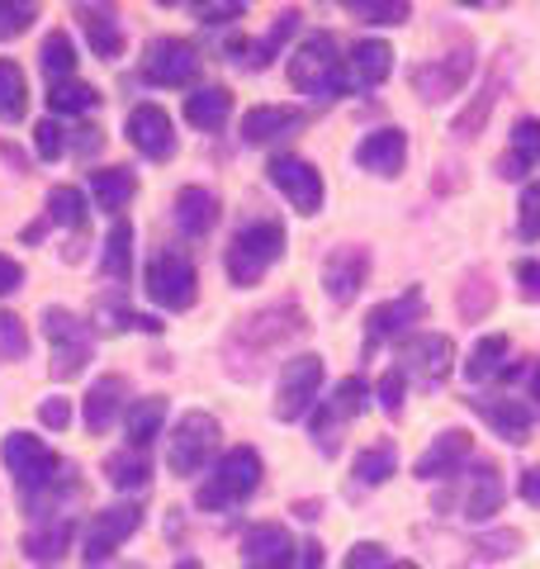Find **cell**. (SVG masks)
<instances>
[{"label": "cell", "instance_id": "cell-1", "mask_svg": "<svg viewBox=\"0 0 540 569\" xmlns=\"http://www.w3.org/2000/svg\"><path fill=\"white\" fill-rule=\"evenodd\" d=\"M303 332H309V313H303L299 299H276V305L232 323V332L223 337V370L232 380H257Z\"/></svg>", "mask_w": 540, "mask_h": 569}, {"label": "cell", "instance_id": "cell-2", "mask_svg": "<svg viewBox=\"0 0 540 569\" xmlns=\"http://www.w3.org/2000/svg\"><path fill=\"white\" fill-rule=\"evenodd\" d=\"M290 86L313 100H337L347 91L351 71H347V58L337 52L332 33H309V39L290 52Z\"/></svg>", "mask_w": 540, "mask_h": 569}, {"label": "cell", "instance_id": "cell-3", "mask_svg": "<svg viewBox=\"0 0 540 569\" xmlns=\"http://www.w3.org/2000/svg\"><path fill=\"white\" fill-rule=\"evenodd\" d=\"M502 498H508V489H502V470L493 466V460H470L456 479L441 485L437 512H460V518H470V522H489L502 508Z\"/></svg>", "mask_w": 540, "mask_h": 569}, {"label": "cell", "instance_id": "cell-4", "mask_svg": "<svg viewBox=\"0 0 540 569\" xmlns=\"http://www.w3.org/2000/svg\"><path fill=\"white\" fill-rule=\"evenodd\" d=\"M284 252V228L276 219H251L232 233L228 252H223V266H228V280L232 284H257L270 266L280 261Z\"/></svg>", "mask_w": 540, "mask_h": 569}, {"label": "cell", "instance_id": "cell-5", "mask_svg": "<svg viewBox=\"0 0 540 569\" xmlns=\"http://www.w3.org/2000/svg\"><path fill=\"white\" fill-rule=\"evenodd\" d=\"M257 489H261V456L251 447H232V451H223L209 485H200L194 503H200L204 512H223L232 503H242V498H251Z\"/></svg>", "mask_w": 540, "mask_h": 569}, {"label": "cell", "instance_id": "cell-6", "mask_svg": "<svg viewBox=\"0 0 540 569\" xmlns=\"http://www.w3.org/2000/svg\"><path fill=\"white\" fill-rule=\"evenodd\" d=\"M43 332L52 342V376L58 380H77L86 361H90V347H96V332H90V323H81L71 309H43Z\"/></svg>", "mask_w": 540, "mask_h": 569}, {"label": "cell", "instance_id": "cell-7", "mask_svg": "<svg viewBox=\"0 0 540 569\" xmlns=\"http://www.w3.org/2000/svg\"><path fill=\"white\" fill-rule=\"evenodd\" d=\"M142 284H148L152 305L171 309V313L190 309V305H194V295H200V276H194L190 257H186V252H176V247H161V252H152Z\"/></svg>", "mask_w": 540, "mask_h": 569}, {"label": "cell", "instance_id": "cell-8", "mask_svg": "<svg viewBox=\"0 0 540 569\" xmlns=\"http://www.w3.org/2000/svg\"><path fill=\"white\" fill-rule=\"evenodd\" d=\"M360 408H366V380H356V376L337 380V389L322 399V408H318L313 422H309L313 447L322 456H337L341 451V432H347V427L360 418Z\"/></svg>", "mask_w": 540, "mask_h": 569}, {"label": "cell", "instance_id": "cell-9", "mask_svg": "<svg viewBox=\"0 0 540 569\" xmlns=\"http://www.w3.org/2000/svg\"><path fill=\"white\" fill-rule=\"evenodd\" d=\"M219 418L213 413H186L176 422V437H171V456H167V466H171V475H180V479H190V475H200L209 460H213V451H219Z\"/></svg>", "mask_w": 540, "mask_h": 569}, {"label": "cell", "instance_id": "cell-10", "mask_svg": "<svg viewBox=\"0 0 540 569\" xmlns=\"http://www.w3.org/2000/svg\"><path fill=\"white\" fill-rule=\"evenodd\" d=\"M399 370H403V380H412L418 389H441L446 376L456 370V342L441 337V332L408 337V342L399 347Z\"/></svg>", "mask_w": 540, "mask_h": 569}, {"label": "cell", "instance_id": "cell-11", "mask_svg": "<svg viewBox=\"0 0 540 569\" xmlns=\"http://www.w3.org/2000/svg\"><path fill=\"white\" fill-rule=\"evenodd\" d=\"M318 389H322V356H313V351L290 356L280 370V389H276V418L280 422L303 418L309 403L318 399Z\"/></svg>", "mask_w": 540, "mask_h": 569}, {"label": "cell", "instance_id": "cell-12", "mask_svg": "<svg viewBox=\"0 0 540 569\" xmlns=\"http://www.w3.org/2000/svg\"><path fill=\"white\" fill-rule=\"evenodd\" d=\"M194 77H200V48L176 39V33L152 39L148 52H142V81H152V86H190Z\"/></svg>", "mask_w": 540, "mask_h": 569}, {"label": "cell", "instance_id": "cell-13", "mask_svg": "<svg viewBox=\"0 0 540 569\" xmlns=\"http://www.w3.org/2000/svg\"><path fill=\"white\" fill-rule=\"evenodd\" d=\"M470 77H474V52L456 48V52H446V58L422 62L418 71H412V91H418L427 104H441L450 96H460V86Z\"/></svg>", "mask_w": 540, "mask_h": 569}, {"label": "cell", "instance_id": "cell-14", "mask_svg": "<svg viewBox=\"0 0 540 569\" xmlns=\"http://www.w3.org/2000/svg\"><path fill=\"white\" fill-rule=\"evenodd\" d=\"M366 280H370V247H360V242L337 247V252H328V261H322V290H328L337 309H347Z\"/></svg>", "mask_w": 540, "mask_h": 569}, {"label": "cell", "instance_id": "cell-15", "mask_svg": "<svg viewBox=\"0 0 540 569\" xmlns=\"http://www.w3.org/2000/svg\"><path fill=\"white\" fill-rule=\"evenodd\" d=\"M266 171H270V186H276L299 213H318V209H322V176H318L313 162H303V157L284 152V157H276V162H270Z\"/></svg>", "mask_w": 540, "mask_h": 569}, {"label": "cell", "instance_id": "cell-16", "mask_svg": "<svg viewBox=\"0 0 540 569\" xmlns=\"http://www.w3.org/2000/svg\"><path fill=\"white\" fill-rule=\"evenodd\" d=\"M422 313H427V299H422L418 284H408V290L399 299H389V305H374L366 318V351L389 342V337H403L412 323H422Z\"/></svg>", "mask_w": 540, "mask_h": 569}, {"label": "cell", "instance_id": "cell-17", "mask_svg": "<svg viewBox=\"0 0 540 569\" xmlns=\"http://www.w3.org/2000/svg\"><path fill=\"white\" fill-rule=\"evenodd\" d=\"M142 522V508L138 503H114V508H104L96 522H90V537H86V565L96 569L114 556V550L123 546L138 531Z\"/></svg>", "mask_w": 540, "mask_h": 569}, {"label": "cell", "instance_id": "cell-18", "mask_svg": "<svg viewBox=\"0 0 540 569\" xmlns=\"http://www.w3.org/2000/svg\"><path fill=\"white\" fill-rule=\"evenodd\" d=\"M470 460H474V441H470V432H460V427H446V432L418 456L412 475L427 479V485H431V479H441V485H446V479H456L464 466H470Z\"/></svg>", "mask_w": 540, "mask_h": 569}, {"label": "cell", "instance_id": "cell-19", "mask_svg": "<svg viewBox=\"0 0 540 569\" xmlns=\"http://www.w3.org/2000/svg\"><path fill=\"white\" fill-rule=\"evenodd\" d=\"M303 546H294V537L280 522H257L242 537V556L247 569H294V556Z\"/></svg>", "mask_w": 540, "mask_h": 569}, {"label": "cell", "instance_id": "cell-20", "mask_svg": "<svg viewBox=\"0 0 540 569\" xmlns=\"http://www.w3.org/2000/svg\"><path fill=\"white\" fill-rule=\"evenodd\" d=\"M129 142L142 157H152V162H167L176 152L171 114L161 110V104H138V110H129Z\"/></svg>", "mask_w": 540, "mask_h": 569}, {"label": "cell", "instance_id": "cell-21", "mask_svg": "<svg viewBox=\"0 0 540 569\" xmlns=\"http://www.w3.org/2000/svg\"><path fill=\"white\" fill-rule=\"evenodd\" d=\"M123 403H129V380L123 376H100L96 385L86 389V399H81V422H86V432H110L114 418L123 413Z\"/></svg>", "mask_w": 540, "mask_h": 569}, {"label": "cell", "instance_id": "cell-22", "mask_svg": "<svg viewBox=\"0 0 540 569\" xmlns=\"http://www.w3.org/2000/svg\"><path fill=\"white\" fill-rule=\"evenodd\" d=\"M470 408L493 427V437H502V441H512V447H521V441L531 437V408L521 403V399H512V395H489V399H470Z\"/></svg>", "mask_w": 540, "mask_h": 569}, {"label": "cell", "instance_id": "cell-23", "mask_svg": "<svg viewBox=\"0 0 540 569\" xmlns=\"http://www.w3.org/2000/svg\"><path fill=\"white\" fill-rule=\"evenodd\" d=\"M356 162L374 171V176H399L408 162V138L403 129H380V133H366V142L356 148Z\"/></svg>", "mask_w": 540, "mask_h": 569}, {"label": "cell", "instance_id": "cell-24", "mask_svg": "<svg viewBox=\"0 0 540 569\" xmlns=\"http://www.w3.org/2000/svg\"><path fill=\"white\" fill-rule=\"evenodd\" d=\"M213 223H219V200H213V190L186 186V190L176 194V228H180L186 238L213 233Z\"/></svg>", "mask_w": 540, "mask_h": 569}, {"label": "cell", "instance_id": "cell-25", "mask_svg": "<svg viewBox=\"0 0 540 569\" xmlns=\"http://www.w3.org/2000/svg\"><path fill=\"white\" fill-rule=\"evenodd\" d=\"M299 123H303V114L290 110V104H257V110H247V119H242V142L261 148V142H276L284 133H294Z\"/></svg>", "mask_w": 540, "mask_h": 569}, {"label": "cell", "instance_id": "cell-26", "mask_svg": "<svg viewBox=\"0 0 540 569\" xmlns=\"http://www.w3.org/2000/svg\"><path fill=\"white\" fill-rule=\"evenodd\" d=\"M77 20H81V29H86L90 48H96V58L114 62L119 52H123V24H119V14H114L110 6H81Z\"/></svg>", "mask_w": 540, "mask_h": 569}, {"label": "cell", "instance_id": "cell-27", "mask_svg": "<svg viewBox=\"0 0 540 569\" xmlns=\"http://www.w3.org/2000/svg\"><path fill=\"white\" fill-rule=\"evenodd\" d=\"M389 67H393V48L384 39H360L351 48V58H347V71H351V86H380L389 77Z\"/></svg>", "mask_w": 540, "mask_h": 569}, {"label": "cell", "instance_id": "cell-28", "mask_svg": "<svg viewBox=\"0 0 540 569\" xmlns=\"http://www.w3.org/2000/svg\"><path fill=\"white\" fill-rule=\"evenodd\" d=\"M299 20H303L299 10H280V14H276V24H270V33H266L261 43H232L228 52H238V62H242V67H266L270 58H280V48L290 43V33L299 29Z\"/></svg>", "mask_w": 540, "mask_h": 569}, {"label": "cell", "instance_id": "cell-29", "mask_svg": "<svg viewBox=\"0 0 540 569\" xmlns=\"http://www.w3.org/2000/svg\"><path fill=\"white\" fill-rule=\"evenodd\" d=\"M527 167H540V119H521L512 129L508 157H498V176H502V181L527 176Z\"/></svg>", "mask_w": 540, "mask_h": 569}, {"label": "cell", "instance_id": "cell-30", "mask_svg": "<svg viewBox=\"0 0 540 569\" xmlns=\"http://www.w3.org/2000/svg\"><path fill=\"white\" fill-rule=\"evenodd\" d=\"M508 337L502 332H489V337H479L474 342V351H470V361H464V380L470 385H489V380H498L502 370H508Z\"/></svg>", "mask_w": 540, "mask_h": 569}, {"label": "cell", "instance_id": "cell-31", "mask_svg": "<svg viewBox=\"0 0 540 569\" xmlns=\"http://www.w3.org/2000/svg\"><path fill=\"white\" fill-rule=\"evenodd\" d=\"M232 114V91L228 86H200L194 96H186V119L194 123V129H223Z\"/></svg>", "mask_w": 540, "mask_h": 569}, {"label": "cell", "instance_id": "cell-32", "mask_svg": "<svg viewBox=\"0 0 540 569\" xmlns=\"http://www.w3.org/2000/svg\"><path fill=\"white\" fill-rule=\"evenodd\" d=\"M393 470H399V451H393V441H374V447H366L356 456L351 489H380Z\"/></svg>", "mask_w": 540, "mask_h": 569}, {"label": "cell", "instance_id": "cell-33", "mask_svg": "<svg viewBox=\"0 0 540 569\" xmlns=\"http://www.w3.org/2000/svg\"><path fill=\"white\" fill-rule=\"evenodd\" d=\"M71 531H77V522H71V518H43L39 527L24 531V556H33V560H58L62 550L71 546Z\"/></svg>", "mask_w": 540, "mask_h": 569}, {"label": "cell", "instance_id": "cell-34", "mask_svg": "<svg viewBox=\"0 0 540 569\" xmlns=\"http://www.w3.org/2000/svg\"><path fill=\"white\" fill-rule=\"evenodd\" d=\"M90 190H96V204L104 213H119L123 204L133 200L138 181H133L129 167H100V171H90Z\"/></svg>", "mask_w": 540, "mask_h": 569}, {"label": "cell", "instance_id": "cell-35", "mask_svg": "<svg viewBox=\"0 0 540 569\" xmlns=\"http://www.w3.org/2000/svg\"><path fill=\"white\" fill-rule=\"evenodd\" d=\"M100 271L110 280L133 276V228H129V219H114L110 238H104V252H100Z\"/></svg>", "mask_w": 540, "mask_h": 569}, {"label": "cell", "instance_id": "cell-36", "mask_svg": "<svg viewBox=\"0 0 540 569\" xmlns=\"http://www.w3.org/2000/svg\"><path fill=\"white\" fill-rule=\"evenodd\" d=\"M24 110H29V77H24V67L10 62V58H0V119L14 123V119H24Z\"/></svg>", "mask_w": 540, "mask_h": 569}, {"label": "cell", "instance_id": "cell-37", "mask_svg": "<svg viewBox=\"0 0 540 569\" xmlns=\"http://www.w3.org/2000/svg\"><path fill=\"white\" fill-rule=\"evenodd\" d=\"M161 422H167V399L161 395H148V399L129 403V447L142 451L161 432Z\"/></svg>", "mask_w": 540, "mask_h": 569}, {"label": "cell", "instance_id": "cell-38", "mask_svg": "<svg viewBox=\"0 0 540 569\" xmlns=\"http://www.w3.org/2000/svg\"><path fill=\"white\" fill-rule=\"evenodd\" d=\"M493 305H498V284H493L489 271H470L460 280V318L464 323H479Z\"/></svg>", "mask_w": 540, "mask_h": 569}, {"label": "cell", "instance_id": "cell-39", "mask_svg": "<svg viewBox=\"0 0 540 569\" xmlns=\"http://www.w3.org/2000/svg\"><path fill=\"white\" fill-rule=\"evenodd\" d=\"M104 475H110V485H114V489H148L152 460L129 447V451H114L110 460H104Z\"/></svg>", "mask_w": 540, "mask_h": 569}, {"label": "cell", "instance_id": "cell-40", "mask_svg": "<svg viewBox=\"0 0 540 569\" xmlns=\"http://www.w3.org/2000/svg\"><path fill=\"white\" fill-rule=\"evenodd\" d=\"M48 223L71 228V233H81L86 228V200H81L77 186H52L48 190Z\"/></svg>", "mask_w": 540, "mask_h": 569}, {"label": "cell", "instance_id": "cell-41", "mask_svg": "<svg viewBox=\"0 0 540 569\" xmlns=\"http://www.w3.org/2000/svg\"><path fill=\"white\" fill-rule=\"evenodd\" d=\"M498 91H502V71L493 67V77H489V86H483L479 91V100L470 104V110L464 114H456V123H450V133L456 138H474L483 123H489V114H493V100H498Z\"/></svg>", "mask_w": 540, "mask_h": 569}, {"label": "cell", "instance_id": "cell-42", "mask_svg": "<svg viewBox=\"0 0 540 569\" xmlns=\"http://www.w3.org/2000/svg\"><path fill=\"white\" fill-rule=\"evenodd\" d=\"M48 104L58 114H86V110H96L100 104V91L96 86H86V81H77V77H67V81H52Z\"/></svg>", "mask_w": 540, "mask_h": 569}, {"label": "cell", "instance_id": "cell-43", "mask_svg": "<svg viewBox=\"0 0 540 569\" xmlns=\"http://www.w3.org/2000/svg\"><path fill=\"white\" fill-rule=\"evenodd\" d=\"M43 71L52 81H67L71 71H77V48H71V39L62 29H52L43 39Z\"/></svg>", "mask_w": 540, "mask_h": 569}, {"label": "cell", "instance_id": "cell-44", "mask_svg": "<svg viewBox=\"0 0 540 569\" xmlns=\"http://www.w3.org/2000/svg\"><path fill=\"white\" fill-rule=\"evenodd\" d=\"M347 10L356 14V20H366V24H403L412 14L408 0H351Z\"/></svg>", "mask_w": 540, "mask_h": 569}, {"label": "cell", "instance_id": "cell-45", "mask_svg": "<svg viewBox=\"0 0 540 569\" xmlns=\"http://www.w3.org/2000/svg\"><path fill=\"white\" fill-rule=\"evenodd\" d=\"M24 351H29V332H24V323H20L14 313L0 309V366L20 361Z\"/></svg>", "mask_w": 540, "mask_h": 569}, {"label": "cell", "instance_id": "cell-46", "mask_svg": "<svg viewBox=\"0 0 540 569\" xmlns=\"http://www.w3.org/2000/svg\"><path fill=\"white\" fill-rule=\"evenodd\" d=\"M517 233L527 242H540V181H531L521 190V204H517Z\"/></svg>", "mask_w": 540, "mask_h": 569}, {"label": "cell", "instance_id": "cell-47", "mask_svg": "<svg viewBox=\"0 0 540 569\" xmlns=\"http://www.w3.org/2000/svg\"><path fill=\"white\" fill-rule=\"evenodd\" d=\"M403 395H408L403 370H399V366L384 370V376H380V403H384V413H389V418H399V413H403Z\"/></svg>", "mask_w": 540, "mask_h": 569}, {"label": "cell", "instance_id": "cell-48", "mask_svg": "<svg viewBox=\"0 0 540 569\" xmlns=\"http://www.w3.org/2000/svg\"><path fill=\"white\" fill-rule=\"evenodd\" d=\"M517 546H521L517 531H489V537L474 541V556H479V560H508Z\"/></svg>", "mask_w": 540, "mask_h": 569}, {"label": "cell", "instance_id": "cell-49", "mask_svg": "<svg viewBox=\"0 0 540 569\" xmlns=\"http://www.w3.org/2000/svg\"><path fill=\"white\" fill-rule=\"evenodd\" d=\"M341 569H389V550L380 541H360L347 550V565Z\"/></svg>", "mask_w": 540, "mask_h": 569}, {"label": "cell", "instance_id": "cell-50", "mask_svg": "<svg viewBox=\"0 0 540 569\" xmlns=\"http://www.w3.org/2000/svg\"><path fill=\"white\" fill-rule=\"evenodd\" d=\"M33 20H39V6H6V0H0V39L24 33Z\"/></svg>", "mask_w": 540, "mask_h": 569}, {"label": "cell", "instance_id": "cell-51", "mask_svg": "<svg viewBox=\"0 0 540 569\" xmlns=\"http://www.w3.org/2000/svg\"><path fill=\"white\" fill-rule=\"evenodd\" d=\"M33 142H39V157H43V162H58L62 148H67V133L58 129V119H43L39 129H33Z\"/></svg>", "mask_w": 540, "mask_h": 569}, {"label": "cell", "instance_id": "cell-52", "mask_svg": "<svg viewBox=\"0 0 540 569\" xmlns=\"http://www.w3.org/2000/svg\"><path fill=\"white\" fill-rule=\"evenodd\" d=\"M39 418H43V427H52V432H62V427L71 422V403L67 399H48L39 408Z\"/></svg>", "mask_w": 540, "mask_h": 569}, {"label": "cell", "instance_id": "cell-53", "mask_svg": "<svg viewBox=\"0 0 540 569\" xmlns=\"http://www.w3.org/2000/svg\"><path fill=\"white\" fill-rule=\"evenodd\" d=\"M20 284H24V266L14 261V257H6V252H0V295L20 290Z\"/></svg>", "mask_w": 540, "mask_h": 569}, {"label": "cell", "instance_id": "cell-54", "mask_svg": "<svg viewBox=\"0 0 540 569\" xmlns=\"http://www.w3.org/2000/svg\"><path fill=\"white\" fill-rule=\"evenodd\" d=\"M517 284L531 299H540V261H517Z\"/></svg>", "mask_w": 540, "mask_h": 569}, {"label": "cell", "instance_id": "cell-55", "mask_svg": "<svg viewBox=\"0 0 540 569\" xmlns=\"http://www.w3.org/2000/svg\"><path fill=\"white\" fill-rule=\"evenodd\" d=\"M200 14H204V24H228V20H238L242 14V6H204Z\"/></svg>", "mask_w": 540, "mask_h": 569}, {"label": "cell", "instance_id": "cell-56", "mask_svg": "<svg viewBox=\"0 0 540 569\" xmlns=\"http://www.w3.org/2000/svg\"><path fill=\"white\" fill-rule=\"evenodd\" d=\"M521 498H527V503H536V508H540V466H531L527 475H521Z\"/></svg>", "mask_w": 540, "mask_h": 569}, {"label": "cell", "instance_id": "cell-57", "mask_svg": "<svg viewBox=\"0 0 540 569\" xmlns=\"http://www.w3.org/2000/svg\"><path fill=\"white\" fill-rule=\"evenodd\" d=\"M527 376H531V399L540 403V361H531V366H527Z\"/></svg>", "mask_w": 540, "mask_h": 569}, {"label": "cell", "instance_id": "cell-58", "mask_svg": "<svg viewBox=\"0 0 540 569\" xmlns=\"http://www.w3.org/2000/svg\"><path fill=\"white\" fill-rule=\"evenodd\" d=\"M389 569H418V565H412V560H399V565H393V560H389Z\"/></svg>", "mask_w": 540, "mask_h": 569}, {"label": "cell", "instance_id": "cell-59", "mask_svg": "<svg viewBox=\"0 0 540 569\" xmlns=\"http://www.w3.org/2000/svg\"><path fill=\"white\" fill-rule=\"evenodd\" d=\"M176 569H200V565H194V560H180V565H176Z\"/></svg>", "mask_w": 540, "mask_h": 569}]
</instances>
